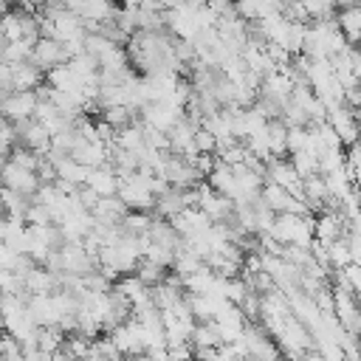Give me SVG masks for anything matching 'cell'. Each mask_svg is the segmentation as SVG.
I'll return each mask as SVG.
<instances>
[{
  "label": "cell",
  "mask_w": 361,
  "mask_h": 361,
  "mask_svg": "<svg viewBox=\"0 0 361 361\" xmlns=\"http://www.w3.org/2000/svg\"><path fill=\"white\" fill-rule=\"evenodd\" d=\"M347 45H350V39L344 37L338 20L324 17V20H316L313 25H307L302 51H305L307 56H333V54L344 51Z\"/></svg>",
  "instance_id": "obj_1"
},
{
  "label": "cell",
  "mask_w": 361,
  "mask_h": 361,
  "mask_svg": "<svg viewBox=\"0 0 361 361\" xmlns=\"http://www.w3.org/2000/svg\"><path fill=\"white\" fill-rule=\"evenodd\" d=\"M274 240H279L282 245H310L316 231H313V220L302 212H279L274 217V226L268 231Z\"/></svg>",
  "instance_id": "obj_2"
},
{
  "label": "cell",
  "mask_w": 361,
  "mask_h": 361,
  "mask_svg": "<svg viewBox=\"0 0 361 361\" xmlns=\"http://www.w3.org/2000/svg\"><path fill=\"white\" fill-rule=\"evenodd\" d=\"M333 313H336L341 330H347L355 338L361 336V302L344 282H341V288L333 290Z\"/></svg>",
  "instance_id": "obj_3"
},
{
  "label": "cell",
  "mask_w": 361,
  "mask_h": 361,
  "mask_svg": "<svg viewBox=\"0 0 361 361\" xmlns=\"http://www.w3.org/2000/svg\"><path fill=\"white\" fill-rule=\"evenodd\" d=\"M161 175H164V180L169 186H178V189H189V186H197L203 180V175L197 172V166L192 164V158L178 155V152H172V155L164 158Z\"/></svg>",
  "instance_id": "obj_4"
},
{
  "label": "cell",
  "mask_w": 361,
  "mask_h": 361,
  "mask_svg": "<svg viewBox=\"0 0 361 361\" xmlns=\"http://www.w3.org/2000/svg\"><path fill=\"white\" fill-rule=\"evenodd\" d=\"M37 102H39V93H37V90H11V93L3 96L0 113H3L11 124H20V121L34 118Z\"/></svg>",
  "instance_id": "obj_5"
},
{
  "label": "cell",
  "mask_w": 361,
  "mask_h": 361,
  "mask_svg": "<svg viewBox=\"0 0 361 361\" xmlns=\"http://www.w3.org/2000/svg\"><path fill=\"white\" fill-rule=\"evenodd\" d=\"M327 124L336 130V135L341 138V144L344 147H353V144H358V116H355V110L350 107V104H333V107H327Z\"/></svg>",
  "instance_id": "obj_6"
},
{
  "label": "cell",
  "mask_w": 361,
  "mask_h": 361,
  "mask_svg": "<svg viewBox=\"0 0 361 361\" xmlns=\"http://www.w3.org/2000/svg\"><path fill=\"white\" fill-rule=\"evenodd\" d=\"M0 183L14 189V192H23V195H37V189L42 186L37 169H28V166H20L14 161H6L0 166Z\"/></svg>",
  "instance_id": "obj_7"
},
{
  "label": "cell",
  "mask_w": 361,
  "mask_h": 361,
  "mask_svg": "<svg viewBox=\"0 0 361 361\" xmlns=\"http://www.w3.org/2000/svg\"><path fill=\"white\" fill-rule=\"evenodd\" d=\"M68 59H71V54H68L65 42H59L56 37H39L37 45L31 48V62H37L45 73H48L51 68L68 62Z\"/></svg>",
  "instance_id": "obj_8"
},
{
  "label": "cell",
  "mask_w": 361,
  "mask_h": 361,
  "mask_svg": "<svg viewBox=\"0 0 361 361\" xmlns=\"http://www.w3.org/2000/svg\"><path fill=\"white\" fill-rule=\"evenodd\" d=\"M200 124H195L189 116H180L169 130H166V141H169V149L178 152V155H195V130Z\"/></svg>",
  "instance_id": "obj_9"
},
{
  "label": "cell",
  "mask_w": 361,
  "mask_h": 361,
  "mask_svg": "<svg viewBox=\"0 0 361 361\" xmlns=\"http://www.w3.org/2000/svg\"><path fill=\"white\" fill-rule=\"evenodd\" d=\"M265 178L302 197V175L296 172V166H293L290 161H285V158H271V161L265 164Z\"/></svg>",
  "instance_id": "obj_10"
},
{
  "label": "cell",
  "mask_w": 361,
  "mask_h": 361,
  "mask_svg": "<svg viewBox=\"0 0 361 361\" xmlns=\"http://www.w3.org/2000/svg\"><path fill=\"white\" fill-rule=\"evenodd\" d=\"M14 127H17V135H20V141H23L25 147L37 149L39 155H45V152L51 149V130H48L39 118H28V121H20V124H14Z\"/></svg>",
  "instance_id": "obj_11"
},
{
  "label": "cell",
  "mask_w": 361,
  "mask_h": 361,
  "mask_svg": "<svg viewBox=\"0 0 361 361\" xmlns=\"http://www.w3.org/2000/svg\"><path fill=\"white\" fill-rule=\"evenodd\" d=\"M65 6L71 8V11H76L82 20H85V25H90V23H102V20H107V17H113V0H65Z\"/></svg>",
  "instance_id": "obj_12"
},
{
  "label": "cell",
  "mask_w": 361,
  "mask_h": 361,
  "mask_svg": "<svg viewBox=\"0 0 361 361\" xmlns=\"http://www.w3.org/2000/svg\"><path fill=\"white\" fill-rule=\"evenodd\" d=\"M42 79H45V71L37 62H31V59H23V62L11 65V85H14V90H37L42 85Z\"/></svg>",
  "instance_id": "obj_13"
},
{
  "label": "cell",
  "mask_w": 361,
  "mask_h": 361,
  "mask_svg": "<svg viewBox=\"0 0 361 361\" xmlns=\"http://www.w3.org/2000/svg\"><path fill=\"white\" fill-rule=\"evenodd\" d=\"M344 214L341 212H322L316 220H313V231H316V240L322 243H333L338 237H344Z\"/></svg>",
  "instance_id": "obj_14"
},
{
  "label": "cell",
  "mask_w": 361,
  "mask_h": 361,
  "mask_svg": "<svg viewBox=\"0 0 361 361\" xmlns=\"http://www.w3.org/2000/svg\"><path fill=\"white\" fill-rule=\"evenodd\" d=\"M127 209L130 206L118 195H107V197H99V203L90 212H93V220L96 223H121L124 214H127Z\"/></svg>",
  "instance_id": "obj_15"
},
{
  "label": "cell",
  "mask_w": 361,
  "mask_h": 361,
  "mask_svg": "<svg viewBox=\"0 0 361 361\" xmlns=\"http://www.w3.org/2000/svg\"><path fill=\"white\" fill-rule=\"evenodd\" d=\"M324 175V183H327V192H330V197L338 203L344 195H350L353 189H355V183H353V175H350V169H347V161L341 164V166H336V169H330V172H322Z\"/></svg>",
  "instance_id": "obj_16"
},
{
  "label": "cell",
  "mask_w": 361,
  "mask_h": 361,
  "mask_svg": "<svg viewBox=\"0 0 361 361\" xmlns=\"http://www.w3.org/2000/svg\"><path fill=\"white\" fill-rule=\"evenodd\" d=\"M87 186H90L93 192H99L102 197L118 195V175H116V169H110L107 164H104V166H93L90 175H87Z\"/></svg>",
  "instance_id": "obj_17"
},
{
  "label": "cell",
  "mask_w": 361,
  "mask_h": 361,
  "mask_svg": "<svg viewBox=\"0 0 361 361\" xmlns=\"http://www.w3.org/2000/svg\"><path fill=\"white\" fill-rule=\"evenodd\" d=\"M302 200H305L307 206H313V209H316V206H324L327 200H333L330 192H327V183H324V175H322V172L302 178Z\"/></svg>",
  "instance_id": "obj_18"
},
{
  "label": "cell",
  "mask_w": 361,
  "mask_h": 361,
  "mask_svg": "<svg viewBox=\"0 0 361 361\" xmlns=\"http://www.w3.org/2000/svg\"><path fill=\"white\" fill-rule=\"evenodd\" d=\"M268 144H271V155L282 158L288 152V124L282 118H271L268 121Z\"/></svg>",
  "instance_id": "obj_19"
},
{
  "label": "cell",
  "mask_w": 361,
  "mask_h": 361,
  "mask_svg": "<svg viewBox=\"0 0 361 361\" xmlns=\"http://www.w3.org/2000/svg\"><path fill=\"white\" fill-rule=\"evenodd\" d=\"M121 226V234H130V237H144L152 226V217L144 212V209H135V214H124V220L118 223Z\"/></svg>",
  "instance_id": "obj_20"
},
{
  "label": "cell",
  "mask_w": 361,
  "mask_h": 361,
  "mask_svg": "<svg viewBox=\"0 0 361 361\" xmlns=\"http://www.w3.org/2000/svg\"><path fill=\"white\" fill-rule=\"evenodd\" d=\"M327 245V262L336 265V268H344L353 262V248H350V240L347 237H338L333 243H324Z\"/></svg>",
  "instance_id": "obj_21"
},
{
  "label": "cell",
  "mask_w": 361,
  "mask_h": 361,
  "mask_svg": "<svg viewBox=\"0 0 361 361\" xmlns=\"http://www.w3.org/2000/svg\"><path fill=\"white\" fill-rule=\"evenodd\" d=\"M135 276L144 279V282L152 288V285H158V282L166 279V268L158 265V262H152V259H147V257H141L138 265H135Z\"/></svg>",
  "instance_id": "obj_22"
},
{
  "label": "cell",
  "mask_w": 361,
  "mask_h": 361,
  "mask_svg": "<svg viewBox=\"0 0 361 361\" xmlns=\"http://www.w3.org/2000/svg\"><path fill=\"white\" fill-rule=\"evenodd\" d=\"M0 37L6 42L23 39V17H20V11H3V17H0Z\"/></svg>",
  "instance_id": "obj_23"
},
{
  "label": "cell",
  "mask_w": 361,
  "mask_h": 361,
  "mask_svg": "<svg viewBox=\"0 0 361 361\" xmlns=\"http://www.w3.org/2000/svg\"><path fill=\"white\" fill-rule=\"evenodd\" d=\"M290 164L296 166V172H299L302 178L319 172V155H313L310 149H296V152H290Z\"/></svg>",
  "instance_id": "obj_24"
},
{
  "label": "cell",
  "mask_w": 361,
  "mask_h": 361,
  "mask_svg": "<svg viewBox=\"0 0 361 361\" xmlns=\"http://www.w3.org/2000/svg\"><path fill=\"white\" fill-rule=\"evenodd\" d=\"M344 274H341V282L355 293V299L361 302V262H350V265H344L341 268Z\"/></svg>",
  "instance_id": "obj_25"
},
{
  "label": "cell",
  "mask_w": 361,
  "mask_h": 361,
  "mask_svg": "<svg viewBox=\"0 0 361 361\" xmlns=\"http://www.w3.org/2000/svg\"><path fill=\"white\" fill-rule=\"evenodd\" d=\"M0 358H11V361H20L25 358L23 355V341L17 336H0Z\"/></svg>",
  "instance_id": "obj_26"
},
{
  "label": "cell",
  "mask_w": 361,
  "mask_h": 361,
  "mask_svg": "<svg viewBox=\"0 0 361 361\" xmlns=\"http://www.w3.org/2000/svg\"><path fill=\"white\" fill-rule=\"evenodd\" d=\"M299 3H302V8L307 11L310 20H324L333 11V3L330 0H299Z\"/></svg>",
  "instance_id": "obj_27"
},
{
  "label": "cell",
  "mask_w": 361,
  "mask_h": 361,
  "mask_svg": "<svg viewBox=\"0 0 361 361\" xmlns=\"http://www.w3.org/2000/svg\"><path fill=\"white\" fill-rule=\"evenodd\" d=\"M347 169L353 175V183L361 189V144H353L347 152Z\"/></svg>",
  "instance_id": "obj_28"
},
{
  "label": "cell",
  "mask_w": 361,
  "mask_h": 361,
  "mask_svg": "<svg viewBox=\"0 0 361 361\" xmlns=\"http://www.w3.org/2000/svg\"><path fill=\"white\" fill-rule=\"evenodd\" d=\"M214 147H217V141H214V133L212 130H206L203 124L195 130V149L197 152H214Z\"/></svg>",
  "instance_id": "obj_29"
},
{
  "label": "cell",
  "mask_w": 361,
  "mask_h": 361,
  "mask_svg": "<svg viewBox=\"0 0 361 361\" xmlns=\"http://www.w3.org/2000/svg\"><path fill=\"white\" fill-rule=\"evenodd\" d=\"M183 0H158V6L161 8H175V6H180Z\"/></svg>",
  "instance_id": "obj_30"
},
{
  "label": "cell",
  "mask_w": 361,
  "mask_h": 361,
  "mask_svg": "<svg viewBox=\"0 0 361 361\" xmlns=\"http://www.w3.org/2000/svg\"><path fill=\"white\" fill-rule=\"evenodd\" d=\"M355 116H358V144H361V107L355 110Z\"/></svg>",
  "instance_id": "obj_31"
},
{
  "label": "cell",
  "mask_w": 361,
  "mask_h": 361,
  "mask_svg": "<svg viewBox=\"0 0 361 361\" xmlns=\"http://www.w3.org/2000/svg\"><path fill=\"white\" fill-rule=\"evenodd\" d=\"M8 3H11V0H0V14H3V11H8Z\"/></svg>",
  "instance_id": "obj_32"
},
{
  "label": "cell",
  "mask_w": 361,
  "mask_h": 361,
  "mask_svg": "<svg viewBox=\"0 0 361 361\" xmlns=\"http://www.w3.org/2000/svg\"><path fill=\"white\" fill-rule=\"evenodd\" d=\"M330 3H333V6H336V3H341V6H350V3H355V0H330Z\"/></svg>",
  "instance_id": "obj_33"
},
{
  "label": "cell",
  "mask_w": 361,
  "mask_h": 361,
  "mask_svg": "<svg viewBox=\"0 0 361 361\" xmlns=\"http://www.w3.org/2000/svg\"><path fill=\"white\" fill-rule=\"evenodd\" d=\"M6 333V322H3V313H0V336Z\"/></svg>",
  "instance_id": "obj_34"
}]
</instances>
